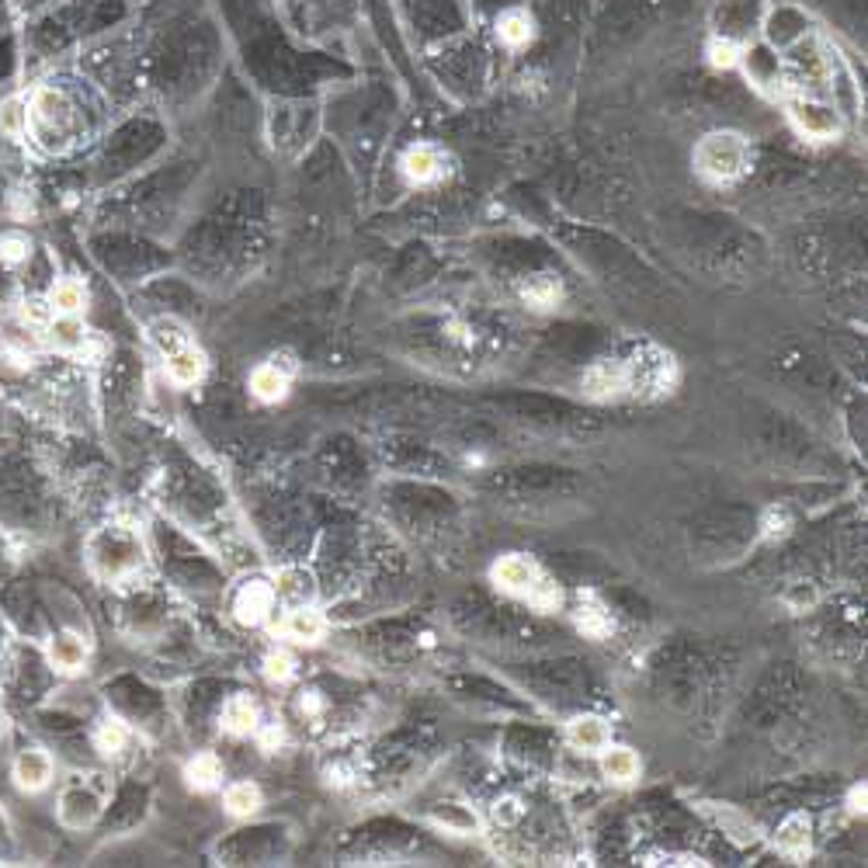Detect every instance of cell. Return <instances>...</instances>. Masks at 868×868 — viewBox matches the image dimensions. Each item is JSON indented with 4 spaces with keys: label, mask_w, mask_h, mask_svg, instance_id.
I'll return each instance as SVG.
<instances>
[{
    "label": "cell",
    "mask_w": 868,
    "mask_h": 868,
    "mask_svg": "<svg viewBox=\"0 0 868 868\" xmlns=\"http://www.w3.org/2000/svg\"><path fill=\"white\" fill-rule=\"evenodd\" d=\"M490 580L507 598H518L536 611H560L563 608V587L546 574L539 560L528 552H507L490 566Z\"/></svg>",
    "instance_id": "1"
},
{
    "label": "cell",
    "mask_w": 868,
    "mask_h": 868,
    "mask_svg": "<svg viewBox=\"0 0 868 868\" xmlns=\"http://www.w3.org/2000/svg\"><path fill=\"white\" fill-rule=\"evenodd\" d=\"M692 164L708 185H734L751 171V143L734 129H716L699 140Z\"/></svg>",
    "instance_id": "2"
},
{
    "label": "cell",
    "mask_w": 868,
    "mask_h": 868,
    "mask_svg": "<svg viewBox=\"0 0 868 868\" xmlns=\"http://www.w3.org/2000/svg\"><path fill=\"white\" fill-rule=\"evenodd\" d=\"M112 796V782L108 775H73L63 793H59V823L67 831H87L97 823V817L105 813V802Z\"/></svg>",
    "instance_id": "3"
},
{
    "label": "cell",
    "mask_w": 868,
    "mask_h": 868,
    "mask_svg": "<svg viewBox=\"0 0 868 868\" xmlns=\"http://www.w3.org/2000/svg\"><path fill=\"white\" fill-rule=\"evenodd\" d=\"M625 365H629V397H664L678 383V365L664 348L643 344L633 359H625Z\"/></svg>",
    "instance_id": "4"
},
{
    "label": "cell",
    "mask_w": 868,
    "mask_h": 868,
    "mask_svg": "<svg viewBox=\"0 0 868 868\" xmlns=\"http://www.w3.org/2000/svg\"><path fill=\"white\" fill-rule=\"evenodd\" d=\"M295 372H300V362H295L292 351H274L271 359H265L261 365H254V372L247 376V389L250 397L258 403H282L289 397V389L295 383Z\"/></svg>",
    "instance_id": "5"
},
{
    "label": "cell",
    "mask_w": 868,
    "mask_h": 868,
    "mask_svg": "<svg viewBox=\"0 0 868 868\" xmlns=\"http://www.w3.org/2000/svg\"><path fill=\"white\" fill-rule=\"evenodd\" d=\"M230 611H233V619L241 625H247V629L268 625L274 619V611H279V595H274V584L265 580V577L244 580L241 587L233 590Z\"/></svg>",
    "instance_id": "6"
},
{
    "label": "cell",
    "mask_w": 868,
    "mask_h": 868,
    "mask_svg": "<svg viewBox=\"0 0 868 868\" xmlns=\"http://www.w3.org/2000/svg\"><path fill=\"white\" fill-rule=\"evenodd\" d=\"M143 552H140V542H136V536H126V531H118V528H108L102 531V536L94 539V563L105 570V577L118 580V577H126V574H136L140 570V560Z\"/></svg>",
    "instance_id": "7"
},
{
    "label": "cell",
    "mask_w": 868,
    "mask_h": 868,
    "mask_svg": "<svg viewBox=\"0 0 868 868\" xmlns=\"http://www.w3.org/2000/svg\"><path fill=\"white\" fill-rule=\"evenodd\" d=\"M788 115H793L796 129L806 136V140L817 143H831L841 136V112L826 102H817V97L802 94L796 102H788Z\"/></svg>",
    "instance_id": "8"
},
{
    "label": "cell",
    "mask_w": 868,
    "mask_h": 868,
    "mask_svg": "<svg viewBox=\"0 0 868 868\" xmlns=\"http://www.w3.org/2000/svg\"><path fill=\"white\" fill-rule=\"evenodd\" d=\"M28 118H32V129H38V132L70 136V129H73V105H70V97L59 87H38L32 94V102H28Z\"/></svg>",
    "instance_id": "9"
},
{
    "label": "cell",
    "mask_w": 868,
    "mask_h": 868,
    "mask_svg": "<svg viewBox=\"0 0 868 868\" xmlns=\"http://www.w3.org/2000/svg\"><path fill=\"white\" fill-rule=\"evenodd\" d=\"M274 633L292 646H320L327 640V615L313 605H289L274 622Z\"/></svg>",
    "instance_id": "10"
},
{
    "label": "cell",
    "mask_w": 868,
    "mask_h": 868,
    "mask_svg": "<svg viewBox=\"0 0 868 868\" xmlns=\"http://www.w3.org/2000/svg\"><path fill=\"white\" fill-rule=\"evenodd\" d=\"M448 153L442 146H434V143H413L403 150L400 156V174L407 177V181L413 188H424V185H438L442 177H448Z\"/></svg>",
    "instance_id": "11"
},
{
    "label": "cell",
    "mask_w": 868,
    "mask_h": 868,
    "mask_svg": "<svg viewBox=\"0 0 868 868\" xmlns=\"http://www.w3.org/2000/svg\"><path fill=\"white\" fill-rule=\"evenodd\" d=\"M11 782L17 793H46V788L56 782V761L46 747H25L17 751V758L11 761Z\"/></svg>",
    "instance_id": "12"
},
{
    "label": "cell",
    "mask_w": 868,
    "mask_h": 868,
    "mask_svg": "<svg viewBox=\"0 0 868 868\" xmlns=\"http://www.w3.org/2000/svg\"><path fill=\"white\" fill-rule=\"evenodd\" d=\"M584 397L590 400H622L629 397V365L625 359H598L584 372Z\"/></svg>",
    "instance_id": "13"
},
{
    "label": "cell",
    "mask_w": 868,
    "mask_h": 868,
    "mask_svg": "<svg viewBox=\"0 0 868 868\" xmlns=\"http://www.w3.org/2000/svg\"><path fill=\"white\" fill-rule=\"evenodd\" d=\"M566 743L584 758H598L601 751H608V747L615 743V734H611V723L605 716L580 713L566 723Z\"/></svg>",
    "instance_id": "14"
},
{
    "label": "cell",
    "mask_w": 868,
    "mask_h": 868,
    "mask_svg": "<svg viewBox=\"0 0 868 868\" xmlns=\"http://www.w3.org/2000/svg\"><path fill=\"white\" fill-rule=\"evenodd\" d=\"M699 810L740 847H751L761 841V826L751 820V813L740 810V806H734V802H699Z\"/></svg>",
    "instance_id": "15"
},
{
    "label": "cell",
    "mask_w": 868,
    "mask_h": 868,
    "mask_svg": "<svg viewBox=\"0 0 868 868\" xmlns=\"http://www.w3.org/2000/svg\"><path fill=\"white\" fill-rule=\"evenodd\" d=\"M164 368H167V379L177 386V389H191V386H199L206 379V372H209V359H206V351L188 341L181 348H174L164 354Z\"/></svg>",
    "instance_id": "16"
},
{
    "label": "cell",
    "mask_w": 868,
    "mask_h": 868,
    "mask_svg": "<svg viewBox=\"0 0 868 868\" xmlns=\"http://www.w3.org/2000/svg\"><path fill=\"white\" fill-rule=\"evenodd\" d=\"M258 726H261V705L254 695L247 692H236L223 702L220 708V729L226 737H254L258 734Z\"/></svg>",
    "instance_id": "17"
},
{
    "label": "cell",
    "mask_w": 868,
    "mask_h": 868,
    "mask_svg": "<svg viewBox=\"0 0 868 868\" xmlns=\"http://www.w3.org/2000/svg\"><path fill=\"white\" fill-rule=\"evenodd\" d=\"M772 844L785 858L793 861H806L813 855V817L810 813H793L778 823V831L772 837Z\"/></svg>",
    "instance_id": "18"
},
{
    "label": "cell",
    "mask_w": 868,
    "mask_h": 868,
    "mask_svg": "<svg viewBox=\"0 0 868 868\" xmlns=\"http://www.w3.org/2000/svg\"><path fill=\"white\" fill-rule=\"evenodd\" d=\"M598 767H601V778L611 782V785H619V788L636 785L640 775H643L640 754L633 751V747H619V743H611L608 751L598 754Z\"/></svg>",
    "instance_id": "19"
},
{
    "label": "cell",
    "mask_w": 868,
    "mask_h": 868,
    "mask_svg": "<svg viewBox=\"0 0 868 868\" xmlns=\"http://www.w3.org/2000/svg\"><path fill=\"white\" fill-rule=\"evenodd\" d=\"M46 660H49V667L56 670V675H67V678L81 675V670L87 667V643H84V636H77V633L52 636L49 646H46Z\"/></svg>",
    "instance_id": "20"
},
{
    "label": "cell",
    "mask_w": 868,
    "mask_h": 868,
    "mask_svg": "<svg viewBox=\"0 0 868 868\" xmlns=\"http://www.w3.org/2000/svg\"><path fill=\"white\" fill-rule=\"evenodd\" d=\"M181 778H185V785L191 788V793H215V788H223L226 764L215 751H199L195 758L185 761Z\"/></svg>",
    "instance_id": "21"
},
{
    "label": "cell",
    "mask_w": 868,
    "mask_h": 868,
    "mask_svg": "<svg viewBox=\"0 0 868 868\" xmlns=\"http://www.w3.org/2000/svg\"><path fill=\"white\" fill-rule=\"evenodd\" d=\"M574 625H577V633L587 640H608L611 633H615V615H611L601 598L580 595V605L574 608Z\"/></svg>",
    "instance_id": "22"
},
{
    "label": "cell",
    "mask_w": 868,
    "mask_h": 868,
    "mask_svg": "<svg viewBox=\"0 0 868 868\" xmlns=\"http://www.w3.org/2000/svg\"><path fill=\"white\" fill-rule=\"evenodd\" d=\"M46 303L52 306L56 317H84L87 313V303H91V292L81 279H73V274H67V279H56L46 292Z\"/></svg>",
    "instance_id": "23"
},
{
    "label": "cell",
    "mask_w": 868,
    "mask_h": 868,
    "mask_svg": "<svg viewBox=\"0 0 868 868\" xmlns=\"http://www.w3.org/2000/svg\"><path fill=\"white\" fill-rule=\"evenodd\" d=\"M261 806H265V793H261L258 782L241 778V782H230L223 788V810L233 820H250L254 813H261Z\"/></svg>",
    "instance_id": "24"
},
{
    "label": "cell",
    "mask_w": 868,
    "mask_h": 868,
    "mask_svg": "<svg viewBox=\"0 0 868 868\" xmlns=\"http://www.w3.org/2000/svg\"><path fill=\"white\" fill-rule=\"evenodd\" d=\"M132 734H129V726L122 719H115V716H105V719H97L94 729H91V747L102 758H118L129 747Z\"/></svg>",
    "instance_id": "25"
},
{
    "label": "cell",
    "mask_w": 868,
    "mask_h": 868,
    "mask_svg": "<svg viewBox=\"0 0 868 868\" xmlns=\"http://www.w3.org/2000/svg\"><path fill=\"white\" fill-rule=\"evenodd\" d=\"M497 38L507 49H525L531 38H536V17L525 8H507L497 17Z\"/></svg>",
    "instance_id": "26"
},
{
    "label": "cell",
    "mask_w": 868,
    "mask_h": 868,
    "mask_svg": "<svg viewBox=\"0 0 868 868\" xmlns=\"http://www.w3.org/2000/svg\"><path fill=\"white\" fill-rule=\"evenodd\" d=\"M521 300L539 313L556 309L563 300V285L552 279V274H531V279L521 282Z\"/></svg>",
    "instance_id": "27"
},
{
    "label": "cell",
    "mask_w": 868,
    "mask_h": 868,
    "mask_svg": "<svg viewBox=\"0 0 868 868\" xmlns=\"http://www.w3.org/2000/svg\"><path fill=\"white\" fill-rule=\"evenodd\" d=\"M271 584H274V595H279V601H285V605H309V598H313V577L300 566L282 570V574L274 577Z\"/></svg>",
    "instance_id": "28"
},
{
    "label": "cell",
    "mask_w": 868,
    "mask_h": 868,
    "mask_svg": "<svg viewBox=\"0 0 868 868\" xmlns=\"http://www.w3.org/2000/svg\"><path fill=\"white\" fill-rule=\"evenodd\" d=\"M28 129H32V118H28L25 97H8V102H0V136H4V140H25Z\"/></svg>",
    "instance_id": "29"
},
{
    "label": "cell",
    "mask_w": 868,
    "mask_h": 868,
    "mask_svg": "<svg viewBox=\"0 0 868 868\" xmlns=\"http://www.w3.org/2000/svg\"><path fill=\"white\" fill-rule=\"evenodd\" d=\"M261 670H265V678H268L271 684H289V681L295 678V670H300V664H295L292 649L274 646V649H268V654H265Z\"/></svg>",
    "instance_id": "30"
},
{
    "label": "cell",
    "mask_w": 868,
    "mask_h": 868,
    "mask_svg": "<svg viewBox=\"0 0 868 868\" xmlns=\"http://www.w3.org/2000/svg\"><path fill=\"white\" fill-rule=\"evenodd\" d=\"M708 63L719 70H734L743 63V46L729 35H716L713 43H708Z\"/></svg>",
    "instance_id": "31"
},
{
    "label": "cell",
    "mask_w": 868,
    "mask_h": 868,
    "mask_svg": "<svg viewBox=\"0 0 868 868\" xmlns=\"http://www.w3.org/2000/svg\"><path fill=\"white\" fill-rule=\"evenodd\" d=\"M32 254V241L22 233V230H11V233H0V265H25Z\"/></svg>",
    "instance_id": "32"
},
{
    "label": "cell",
    "mask_w": 868,
    "mask_h": 868,
    "mask_svg": "<svg viewBox=\"0 0 868 868\" xmlns=\"http://www.w3.org/2000/svg\"><path fill=\"white\" fill-rule=\"evenodd\" d=\"M434 820H438L448 834H472L477 831V817H472L466 806H456V802L445 806L442 813H434Z\"/></svg>",
    "instance_id": "33"
},
{
    "label": "cell",
    "mask_w": 868,
    "mask_h": 868,
    "mask_svg": "<svg viewBox=\"0 0 868 868\" xmlns=\"http://www.w3.org/2000/svg\"><path fill=\"white\" fill-rule=\"evenodd\" d=\"M525 817V806H521V799H515V796H504V799H497L490 806V820L501 826V831H507V826H515L518 820Z\"/></svg>",
    "instance_id": "34"
},
{
    "label": "cell",
    "mask_w": 868,
    "mask_h": 868,
    "mask_svg": "<svg viewBox=\"0 0 868 868\" xmlns=\"http://www.w3.org/2000/svg\"><path fill=\"white\" fill-rule=\"evenodd\" d=\"M761 531H764V539H785L788 531H793V515H788V507H767L764 518H761Z\"/></svg>",
    "instance_id": "35"
},
{
    "label": "cell",
    "mask_w": 868,
    "mask_h": 868,
    "mask_svg": "<svg viewBox=\"0 0 868 868\" xmlns=\"http://www.w3.org/2000/svg\"><path fill=\"white\" fill-rule=\"evenodd\" d=\"M254 740H258V747L265 754H274L279 751V747L285 743V726L282 723H265L261 719V726H258V734H254Z\"/></svg>",
    "instance_id": "36"
},
{
    "label": "cell",
    "mask_w": 868,
    "mask_h": 868,
    "mask_svg": "<svg viewBox=\"0 0 868 868\" xmlns=\"http://www.w3.org/2000/svg\"><path fill=\"white\" fill-rule=\"evenodd\" d=\"M295 705H300V713H303L306 719L324 716V708H327V702H324V695L317 692V688H303L300 699H295Z\"/></svg>",
    "instance_id": "37"
},
{
    "label": "cell",
    "mask_w": 868,
    "mask_h": 868,
    "mask_svg": "<svg viewBox=\"0 0 868 868\" xmlns=\"http://www.w3.org/2000/svg\"><path fill=\"white\" fill-rule=\"evenodd\" d=\"M865 799H868L865 785L861 782L852 785V793H847V813H852V817H865Z\"/></svg>",
    "instance_id": "38"
},
{
    "label": "cell",
    "mask_w": 868,
    "mask_h": 868,
    "mask_svg": "<svg viewBox=\"0 0 868 868\" xmlns=\"http://www.w3.org/2000/svg\"><path fill=\"white\" fill-rule=\"evenodd\" d=\"M643 865H702V861L692 855H646Z\"/></svg>",
    "instance_id": "39"
}]
</instances>
